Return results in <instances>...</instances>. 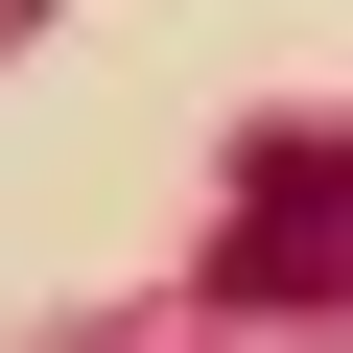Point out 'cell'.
I'll use <instances>...</instances> for the list:
<instances>
[{"label": "cell", "instance_id": "6da1fadb", "mask_svg": "<svg viewBox=\"0 0 353 353\" xmlns=\"http://www.w3.org/2000/svg\"><path fill=\"white\" fill-rule=\"evenodd\" d=\"M212 306H353V141H259V165H236Z\"/></svg>", "mask_w": 353, "mask_h": 353}, {"label": "cell", "instance_id": "7a4b0ae2", "mask_svg": "<svg viewBox=\"0 0 353 353\" xmlns=\"http://www.w3.org/2000/svg\"><path fill=\"white\" fill-rule=\"evenodd\" d=\"M24 24H48V0H0V48H24Z\"/></svg>", "mask_w": 353, "mask_h": 353}]
</instances>
